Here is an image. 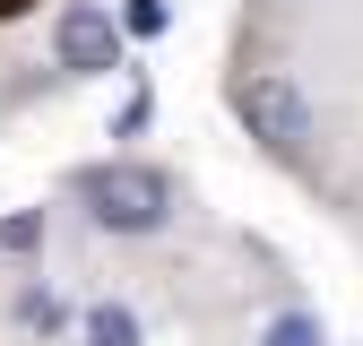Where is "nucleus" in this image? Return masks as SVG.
Returning a JSON list of instances; mask_svg holds the SVG:
<instances>
[{
	"label": "nucleus",
	"instance_id": "obj_4",
	"mask_svg": "<svg viewBox=\"0 0 363 346\" xmlns=\"http://www.w3.org/2000/svg\"><path fill=\"white\" fill-rule=\"evenodd\" d=\"M18 329H26V337H61V329H69V303H61L52 286H18Z\"/></svg>",
	"mask_w": 363,
	"mask_h": 346
},
{
	"label": "nucleus",
	"instance_id": "obj_6",
	"mask_svg": "<svg viewBox=\"0 0 363 346\" xmlns=\"http://www.w3.org/2000/svg\"><path fill=\"white\" fill-rule=\"evenodd\" d=\"M259 346H329V329L311 320V312H277V320L259 329Z\"/></svg>",
	"mask_w": 363,
	"mask_h": 346
},
{
	"label": "nucleus",
	"instance_id": "obj_1",
	"mask_svg": "<svg viewBox=\"0 0 363 346\" xmlns=\"http://www.w3.org/2000/svg\"><path fill=\"white\" fill-rule=\"evenodd\" d=\"M69 199L86 208V225H104V234H156V225H173V208H182L173 173L130 164V156L78 164V173H69Z\"/></svg>",
	"mask_w": 363,
	"mask_h": 346
},
{
	"label": "nucleus",
	"instance_id": "obj_7",
	"mask_svg": "<svg viewBox=\"0 0 363 346\" xmlns=\"http://www.w3.org/2000/svg\"><path fill=\"white\" fill-rule=\"evenodd\" d=\"M26 251H43V208L0 216V260H26Z\"/></svg>",
	"mask_w": 363,
	"mask_h": 346
},
{
	"label": "nucleus",
	"instance_id": "obj_2",
	"mask_svg": "<svg viewBox=\"0 0 363 346\" xmlns=\"http://www.w3.org/2000/svg\"><path fill=\"white\" fill-rule=\"evenodd\" d=\"M225 104H234V121L251 130V139L268 156H311V139H320V113H311V96L286 78V69H242L234 86H225Z\"/></svg>",
	"mask_w": 363,
	"mask_h": 346
},
{
	"label": "nucleus",
	"instance_id": "obj_5",
	"mask_svg": "<svg viewBox=\"0 0 363 346\" xmlns=\"http://www.w3.org/2000/svg\"><path fill=\"white\" fill-rule=\"evenodd\" d=\"M86 346H139V312L130 303H96L86 312Z\"/></svg>",
	"mask_w": 363,
	"mask_h": 346
},
{
	"label": "nucleus",
	"instance_id": "obj_9",
	"mask_svg": "<svg viewBox=\"0 0 363 346\" xmlns=\"http://www.w3.org/2000/svg\"><path fill=\"white\" fill-rule=\"evenodd\" d=\"M26 9H35V0H0V18H26Z\"/></svg>",
	"mask_w": 363,
	"mask_h": 346
},
{
	"label": "nucleus",
	"instance_id": "obj_3",
	"mask_svg": "<svg viewBox=\"0 0 363 346\" xmlns=\"http://www.w3.org/2000/svg\"><path fill=\"white\" fill-rule=\"evenodd\" d=\"M121 18L113 9H96V0H69V9L52 18V61H61V78H113L121 69Z\"/></svg>",
	"mask_w": 363,
	"mask_h": 346
},
{
	"label": "nucleus",
	"instance_id": "obj_8",
	"mask_svg": "<svg viewBox=\"0 0 363 346\" xmlns=\"http://www.w3.org/2000/svg\"><path fill=\"white\" fill-rule=\"evenodd\" d=\"M121 26H130V35H164V26H173V9H164V0H130Z\"/></svg>",
	"mask_w": 363,
	"mask_h": 346
}]
</instances>
